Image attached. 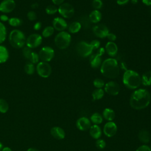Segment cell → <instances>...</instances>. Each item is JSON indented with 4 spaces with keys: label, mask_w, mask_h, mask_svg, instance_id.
<instances>
[{
    "label": "cell",
    "mask_w": 151,
    "mask_h": 151,
    "mask_svg": "<svg viewBox=\"0 0 151 151\" xmlns=\"http://www.w3.org/2000/svg\"><path fill=\"white\" fill-rule=\"evenodd\" d=\"M151 97L149 92L143 88L135 90L130 98V105L134 110H142L150 104Z\"/></svg>",
    "instance_id": "6da1fadb"
},
{
    "label": "cell",
    "mask_w": 151,
    "mask_h": 151,
    "mask_svg": "<svg viewBox=\"0 0 151 151\" xmlns=\"http://www.w3.org/2000/svg\"><path fill=\"white\" fill-rule=\"evenodd\" d=\"M100 72L106 77L114 79L117 78L120 73V68L117 61L109 58L105 60L100 66Z\"/></svg>",
    "instance_id": "7a4b0ae2"
},
{
    "label": "cell",
    "mask_w": 151,
    "mask_h": 151,
    "mask_svg": "<svg viewBox=\"0 0 151 151\" xmlns=\"http://www.w3.org/2000/svg\"><path fill=\"white\" fill-rule=\"evenodd\" d=\"M123 83L127 88L136 89L141 84V77L137 72L132 70H127L123 76Z\"/></svg>",
    "instance_id": "3957f363"
},
{
    "label": "cell",
    "mask_w": 151,
    "mask_h": 151,
    "mask_svg": "<svg viewBox=\"0 0 151 151\" xmlns=\"http://www.w3.org/2000/svg\"><path fill=\"white\" fill-rule=\"evenodd\" d=\"M9 42L12 47L18 49L24 46L26 42V38L21 31L13 29L9 33Z\"/></svg>",
    "instance_id": "277c9868"
},
{
    "label": "cell",
    "mask_w": 151,
    "mask_h": 151,
    "mask_svg": "<svg viewBox=\"0 0 151 151\" xmlns=\"http://www.w3.org/2000/svg\"><path fill=\"white\" fill-rule=\"evenodd\" d=\"M71 40V37L68 32L61 31L55 37L54 42L57 48L61 50H64L70 45Z\"/></svg>",
    "instance_id": "5b68a950"
},
{
    "label": "cell",
    "mask_w": 151,
    "mask_h": 151,
    "mask_svg": "<svg viewBox=\"0 0 151 151\" xmlns=\"http://www.w3.org/2000/svg\"><path fill=\"white\" fill-rule=\"evenodd\" d=\"M76 50L80 57L85 58L91 54L93 49L90 44L85 41H80L76 46Z\"/></svg>",
    "instance_id": "8992f818"
},
{
    "label": "cell",
    "mask_w": 151,
    "mask_h": 151,
    "mask_svg": "<svg viewBox=\"0 0 151 151\" xmlns=\"http://www.w3.org/2000/svg\"><path fill=\"white\" fill-rule=\"evenodd\" d=\"M38 74L42 78H48L51 74L52 68L50 64L47 62H39L36 67Z\"/></svg>",
    "instance_id": "52a82bcc"
},
{
    "label": "cell",
    "mask_w": 151,
    "mask_h": 151,
    "mask_svg": "<svg viewBox=\"0 0 151 151\" xmlns=\"http://www.w3.org/2000/svg\"><path fill=\"white\" fill-rule=\"evenodd\" d=\"M58 12L63 17L65 18H70L74 15V9L70 4L65 2L59 6Z\"/></svg>",
    "instance_id": "ba28073f"
},
{
    "label": "cell",
    "mask_w": 151,
    "mask_h": 151,
    "mask_svg": "<svg viewBox=\"0 0 151 151\" xmlns=\"http://www.w3.org/2000/svg\"><path fill=\"white\" fill-rule=\"evenodd\" d=\"M38 55L41 61L48 63L53 58L54 56V51L51 47L45 46L42 47L40 50Z\"/></svg>",
    "instance_id": "9c48e42d"
},
{
    "label": "cell",
    "mask_w": 151,
    "mask_h": 151,
    "mask_svg": "<svg viewBox=\"0 0 151 151\" xmlns=\"http://www.w3.org/2000/svg\"><path fill=\"white\" fill-rule=\"evenodd\" d=\"M42 37L38 34H32L26 39V45L30 48H35L39 47L42 43Z\"/></svg>",
    "instance_id": "30bf717a"
},
{
    "label": "cell",
    "mask_w": 151,
    "mask_h": 151,
    "mask_svg": "<svg viewBox=\"0 0 151 151\" xmlns=\"http://www.w3.org/2000/svg\"><path fill=\"white\" fill-rule=\"evenodd\" d=\"M119 85L113 81L107 83L104 85V91L111 96H117L120 92Z\"/></svg>",
    "instance_id": "8fae6325"
},
{
    "label": "cell",
    "mask_w": 151,
    "mask_h": 151,
    "mask_svg": "<svg viewBox=\"0 0 151 151\" xmlns=\"http://www.w3.org/2000/svg\"><path fill=\"white\" fill-rule=\"evenodd\" d=\"M93 32L96 37L100 38H104L106 37L107 34L109 33V29L103 24L94 25L93 27Z\"/></svg>",
    "instance_id": "7c38bea8"
},
{
    "label": "cell",
    "mask_w": 151,
    "mask_h": 151,
    "mask_svg": "<svg viewBox=\"0 0 151 151\" xmlns=\"http://www.w3.org/2000/svg\"><path fill=\"white\" fill-rule=\"evenodd\" d=\"M15 8L14 0H3L0 3V11L7 14L11 12Z\"/></svg>",
    "instance_id": "4fadbf2b"
},
{
    "label": "cell",
    "mask_w": 151,
    "mask_h": 151,
    "mask_svg": "<svg viewBox=\"0 0 151 151\" xmlns=\"http://www.w3.org/2000/svg\"><path fill=\"white\" fill-rule=\"evenodd\" d=\"M117 130V125L113 122H109L106 123L103 127V132L104 134L109 137L114 136L116 134Z\"/></svg>",
    "instance_id": "5bb4252c"
},
{
    "label": "cell",
    "mask_w": 151,
    "mask_h": 151,
    "mask_svg": "<svg viewBox=\"0 0 151 151\" xmlns=\"http://www.w3.org/2000/svg\"><path fill=\"white\" fill-rule=\"evenodd\" d=\"M66 21L61 17H56L52 21V27L54 29L60 32L64 31L67 28Z\"/></svg>",
    "instance_id": "9a60e30c"
},
{
    "label": "cell",
    "mask_w": 151,
    "mask_h": 151,
    "mask_svg": "<svg viewBox=\"0 0 151 151\" xmlns=\"http://www.w3.org/2000/svg\"><path fill=\"white\" fill-rule=\"evenodd\" d=\"M76 126L77 129L81 131H87L90 129L91 127V122L88 118L82 117L77 120Z\"/></svg>",
    "instance_id": "2e32d148"
},
{
    "label": "cell",
    "mask_w": 151,
    "mask_h": 151,
    "mask_svg": "<svg viewBox=\"0 0 151 151\" xmlns=\"http://www.w3.org/2000/svg\"><path fill=\"white\" fill-rule=\"evenodd\" d=\"M105 51L109 56L114 57L117 53L118 47L115 42L109 41L105 46Z\"/></svg>",
    "instance_id": "e0dca14e"
},
{
    "label": "cell",
    "mask_w": 151,
    "mask_h": 151,
    "mask_svg": "<svg viewBox=\"0 0 151 151\" xmlns=\"http://www.w3.org/2000/svg\"><path fill=\"white\" fill-rule=\"evenodd\" d=\"M51 134L53 137L57 140H62L65 137L64 130L60 127L55 126L51 129Z\"/></svg>",
    "instance_id": "ac0fdd59"
},
{
    "label": "cell",
    "mask_w": 151,
    "mask_h": 151,
    "mask_svg": "<svg viewBox=\"0 0 151 151\" xmlns=\"http://www.w3.org/2000/svg\"><path fill=\"white\" fill-rule=\"evenodd\" d=\"M90 65L93 68H97L101 65V57L97 54H91L90 55Z\"/></svg>",
    "instance_id": "d6986e66"
},
{
    "label": "cell",
    "mask_w": 151,
    "mask_h": 151,
    "mask_svg": "<svg viewBox=\"0 0 151 151\" xmlns=\"http://www.w3.org/2000/svg\"><path fill=\"white\" fill-rule=\"evenodd\" d=\"M139 140L143 143H148L151 139V136L149 131L145 129L141 130L138 134Z\"/></svg>",
    "instance_id": "ffe728a7"
},
{
    "label": "cell",
    "mask_w": 151,
    "mask_h": 151,
    "mask_svg": "<svg viewBox=\"0 0 151 151\" xmlns=\"http://www.w3.org/2000/svg\"><path fill=\"white\" fill-rule=\"evenodd\" d=\"M89 130H90V134L93 138L95 139H99L101 137V130L98 125L94 124L93 126H91Z\"/></svg>",
    "instance_id": "44dd1931"
},
{
    "label": "cell",
    "mask_w": 151,
    "mask_h": 151,
    "mask_svg": "<svg viewBox=\"0 0 151 151\" xmlns=\"http://www.w3.org/2000/svg\"><path fill=\"white\" fill-rule=\"evenodd\" d=\"M103 117L106 120L112 122L116 117V114L113 109L110 108H106L103 111Z\"/></svg>",
    "instance_id": "7402d4cb"
},
{
    "label": "cell",
    "mask_w": 151,
    "mask_h": 151,
    "mask_svg": "<svg viewBox=\"0 0 151 151\" xmlns=\"http://www.w3.org/2000/svg\"><path fill=\"white\" fill-rule=\"evenodd\" d=\"M101 17H102L101 13L99 10H96V9L91 12L88 16L90 21L91 22L94 24L100 22V20L101 19Z\"/></svg>",
    "instance_id": "603a6c76"
},
{
    "label": "cell",
    "mask_w": 151,
    "mask_h": 151,
    "mask_svg": "<svg viewBox=\"0 0 151 151\" xmlns=\"http://www.w3.org/2000/svg\"><path fill=\"white\" fill-rule=\"evenodd\" d=\"M9 58V52L7 48L0 45V64L5 63Z\"/></svg>",
    "instance_id": "cb8c5ba5"
},
{
    "label": "cell",
    "mask_w": 151,
    "mask_h": 151,
    "mask_svg": "<svg viewBox=\"0 0 151 151\" xmlns=\"http://www.w3.org/2000/svg\"><path fill=\"white\" fill-rule=\"evenodd\" d=\"M141 83L145 86L151 85V70L145 73L141 77Z\"/></svg>",
    "instance_id": "d4e9b609"
},
{
    "label": "cell",
    "mask_w": 151,
    "mask_h": 151,
    "mask_svg": "<svg viewBox=\"0 0 151 151\" xmlns=\"http://www.w3.org/2000/svg\"><path fill=\"white\" fill-rule=\"evenodd\" d=\"M81 28V25L79 22L78 21L73 22L69 25L68 31L70 33L75 34L78 32L80 30Z\"/></svg>",
    "instance_id": "484cf974"
},
{
    "label": "cell",
    "mask_w": 151,
    "mask_h": 151,
    "mask_svg": "<svg viewBox=\"0 0 151 151\" xmlns=\"http://www.w3.org/2000/svg\"><path fill=\"white\" fill-rule=\"evenodd\" d=\"M104 92L102 88H96L92 93V97L93 100H98L103 98Z\"/></svg>",
    "instance_id": "4316f807"
},
{
    "label": "cell",
    "mask_w": 151,
    "mask_h": 151,
    "mask_svg": "<svg viewBox=\"0 0 151 151\" xmlns=\"http://www.w3.org/2000/svg\"><path fill=\"white\" fill-rule=\"evenodd\" d=\"M91 121L94 124H99L103 122V116L99 113H94L91 116Z\"/></svg>",
    "instance_id": "83f0119b"
},
{
    "label": "cell",
    "mask_w": 151,
    "mask_h": 151,
    "mask_svg": "<svg viewBox=\"0 0 151 151\" xmlns=\"http://www.w3.org/2000/svg\"><path fill=\"white\" fill-rule=\"evenodd\" d=\"M54 32V29L52 26H47L44 28L42 32V35L44 38L51 37Z\"/></svg>",
    "instance_id": "f1b7e54d"
},
{
    "label": "cell",
    "mask_w": 151,
    "mask_h": 151,
    "mask_svg": "<svg viewBox=\"0 0 151 151\" xmlns=\"http://www.w3.org/2000/svg\"><path fill=\"white\" fill-rule=\"evenodd\" d=\"M8 23L11 26L13 27H17L20 26L22 24V21L19 18L12 17L9 19Z\"/></svg>",
    "instance_id": "f546056e"
},
{
    "label": "cell",
    "mask_w": 151,
    "mask_h": 151,
    "mask_svg": "<svg viewBox=\"0 0 151 151\" xmlns=\"http://www.w3.org/2000/svg\"><path fill=\"white\" fill-rule=\"evenodd\" d=\"M6 29L5 25L0 22V44H2L6 39Z\"/></svg>",
    "instance_id": "4dcf8cb0"
},
{
    "label": "cell",
    "mask_w": 151,
    "mask_h": 151,
    "mask_svg": "<svg viewBox=\"0 0 151 151\" xmlns=\"http://www.w3.org/2000/svg\"><path fill=\"white\" fill-rule=\"evenodd\" d=\"M24 71L26 74L28 75H32L35 71V67L34 64L29 62L27 63L24 66Z\"/></svg>",
    "instance_id": "1f68e13d"
},
{
    "label": "cell",
    "mask_w": 151,
    "mask_h": 151,
    "mask_svg": "<svg viewBox=\"0 0 151 151\" xmlns=\"http://www.w3.org/2000/svg\"><path fill=\"white\" fill-rule=\"evenodd\" d=\"M9 109V105L6 100L0 99V112L2 113H6Z\"/></svg>",
    "instance_id": "d6a6232c"
},
{
    "label": "cell",
    "mask_w": 151,
    "mask_h": 151,
    "mask_svg": "<svg viewBox=\"0 0 151 151\" xmlns=\"http://www.w3.org/2000/svg\"><path fill=\"white\" fill-rule=\"evenodd\" d=\"M58 11V8L53 5H48L45 8V12L48 15H53Z\"/></svg>",
    "instance_id": "836d02e7"
},
{
    "label": "cell",
    "mask_w": 151,
    "mask_h": 151,
    "mask_svg": "<svg viewBox=\"0 0 151 151\" xmlns=\"http://www.w3.org/2000/svg\"><path fill=\"white\" fill-rule=\"evenodd\" d=\"M32 50H31V48H29L28 47H25L22 48V54L23 55V56L27 58V60H29V57H30V55L32 53Z\"/></svg>",
    "instance_id": "e575fe53"
},
{
    "label": "cell",
    "mask_w": 151,
    "mask_h": 151,
    "mask_svg": "<svg viewBox=\"0 0 151 151\" xmlns=\"http://www.w3.org/2000/svg\"><path fill=\"white\" fill-rule=\"evenodd\" d=\"M39 60H40V57L38 54L37 52L32 51L29 58V62L32 64H37L38 63Z\"/></svg>",
    "instance_id": "d590c367"
},
{
    "label": "cell",
    "mask_w": 151,
    "mask_h": 151,
    "mask_svg": "<svg viewBox=\"0 0 151 151\" xmlns=\"http://www.w3.org/2000/svg\"><path fill=\"white\" fill-rule=\"evenodd\" d=\"M93 85L97 88H101L103 87L104 86V82L101 78H96L93 81Z\"/></svg>",
    "instance_id": "8d00e7d4"
},
{
    "label": "cell",
    "mask_w": 151,
    "mask_h": 151,
    "mask_svg": "<svg viewBox=\"0 0 151 151\" xmlns=\"http://www.w3.org/2000/svg\"><path fill=\"white\" fill-rule=\"evenodd\" d=\"M92 6L96 10H99L103 6V2L101 0H93L92 2Z\"/></svg>",
    "instance_id": "74e56055"
},
{
    "label": "cell",
    "mask_w": 151,
    "mask_h": 151,
    "mask_svg": "<svg viewBox=\"0 0 151 151\" xmlns=\"http://www.w3.org/2000/svg\"><path fill=\"white\" fill-rule=\"evenodd\" d=\"M106 142L103 139H97L96 142V146L99 149H103L106 147Z\"/></svg>",
    "instance_id": "f35d334b"
},
{
    "label": "cell",
    "mask_w": 151,
    "mask_h": 151,
    "mask_svg": "<svg viewBox=\"0 0 151 151\" xmlns=\"http://www.w3.org/2000/svg\"><path fill=\"white\" fill-rule=\"evenodd\" d=\"M27 18L29 20V21H35L37 19V14L33 11H29L27 14Z\"/></svg>",
    "instance_id": "ab89813d"
},
{
    "label": "cell",
    "mask_w": 151,
    "mask_h": 151,
    "mask_svg": "<svg viewBox=\"0 0 151 151\" xmlns=\"http://www.w3.org/2000/svg\"><path fill=\"white\" fill-rule=\"evenodd\" d=\"M90 44L91 45L93 50H96L99 48L100 45V42L97 40H94L90 42Z\"/></svg>",
    "instance_id": "60d3db41"
},
{
    "label": "cell",
    "mask_w": 151,
    "mask_h": 151,
    "mask_svg": "<svg viewBox=\"0 0 151 151\" xmlns=\"http://www.w3.org/2000/svg\"><path fill=\"white\" fill-rule=\"evenodd\" d=\"M136 151H151V149L147 145H142L139 146Z\"/></svg>",
    "instance_id": "b9f144b4"
},
{
    "label": "cell",
    "mask_w": 151,
    "mask_h": 151,
    "mask_svg": "<svg viewBox=\"0 0 151 151\" xmlns=\"http://www.w3.org/2000/svg\"><path fill=\"white\" fill-rule=\"evenodd\" d=\"M106 37L110 40V41L112 42H114L116 40V35L113 33H109Z\"/></svg>",
    "instance_id": "7bdbcfd3"
},
{
    "label": "cell",
    "mask_w": 151,
    "mask_h": 151,
    "mask_svg": "<svg viewBox=\"0 0 151 151\" xmlns=\"http://www.w3.org/2000/svg\"><path fill=\"white\" fill-rule=\"evenodd\" d=\"M41 27H42L41 23L40 22H37L34 25V29L36 31H38L41 28Z\"/></svg>",
    "instance_id": "ee69618b"
},
{
    "label": "cell",
    "mask_w": 151,
    "mask_h": 151,
    "mask_svg": "<svg viewBox=\"0 0 151 151\" xmlns=\"http://www.w3.org/2000/svg\"><path fill=\"white\" fill-rule=\"evenodd\" d=\"M105 49L103 48V47H101V48H100L99 50H98V51H97V54L98 55H99V56H101V55H103L104 53H105Z\"/></svg>",
    "instance_id": "f6af8a7d"
},
{
    "label": "cell",
    "mask_w": 151,
    "mask_h": 151,
    "mask_svg": "<svg viewBox=\"0 0 151 151\" xmlns=\"http://www.w3.org/2000/svg\"><path fill=\"white\" fill-rule=\"evenodd\" d=\"M9 18L7 15H5V14H3V15H0V20L2 22H6V21H8L9 20Z\"/></svg>",
    "instance_id": "bcb514c9"
},
{
    "label": "cell",
    "mask_w": 151,
    "mask_h": 151,
    "mask_svg": "<svg viewBox=\"0 0 151 151\" xmlns=\"http://www.w3.org/2000/svg\"><path fill=\"white\" fill-rule=\"evenodd\" d=\"M130 0H116L117 4L119 5H123L129 2Z\"/></svg>",
    "instance_id": "7dc6e473"
},
{
    "label": "cell",
    "mask_w": 151,
    "mask_h": 151,
    "mask_svg": "<svg viewBox=\"0 0 151 151\" xmlns=\"http://www.w3.org/2000/svg\"><path fill=\"white\" fill-rule=\"evenodd\" d=\"M51 1L54 5H59V6L61 5L63 3H64V0H51Z\"/></svg>",
    "instance_id": "c3c4849f"
},
{
    "label": "cell",
    "mask_w": 151,
    "mask_h": 151,
    "mask_svg": "<svg viewBox=\"0 0 151 151\" xmlns=\"http://www.w3.org/2000/svg\"><path fill=\"white\" fill-rule=\"evenodd\" d=\"M142 2L147 6L151 5V0H142Z\"/></svg>",
    "instance_id": "681fc988"
},
{
    "label": "cell",
    "mask_w": 151,
    "mask_h": 151,
    "mask_svg": "<svg viewBox=\"0 0 151 151\" xmlns=\"http://www.w3.org/2000/svg\"><path fill=\"white\" fill-rule=\"evenodd\" d=\"M38 6H39V5L37 2H34V3L32 4L31 5V7L32 9H37V8H38Z\"/></svg>",
    "instance_id": "f907efd6"
},
{
    "label": "cell",
    "mask_w": 151,
    "mask_h": 151,
    "mask_svg": "<svg viewBox=\"0 0 151 151\" xmlns=\"http://www.w3.org/2000/svg\"><path fill=\"white\" fill-rule=\"evenodd\" d=\"M2 151H12L11 149L8 147H5L2 149Z\"/></svg>",
    "instance_id": "816d5d0a"
},
{
    "label": "cell",
    "mask_w": 151,
    "mask_h": 151,
    "mask_svg": "<svg viewBox=\"0 0 151 151\" xmlns=\"http://www.w3.org/2000/svg\"><path fill=\"white\" fill-rule=\"evenodd\" d=\"M27 151H40L39 150H38V149H35V148H29V149H28V150H27Z\"/></svg>",
    "instance_id": "f5cc1de1"
},
{
    "label": "cell",
    "mask_w": 151,
    "mask_h": 151,
    "mask_svg": "<svg viewBox=\"0 0 151 151\" xmlns=\"http://www.w3.org/2000/svg\"><path fill=\"white\" fill-rule=\"evenodd\" d=\"M130 1H131L132 3V4H137V1H138V0H130Z\"/></svg>",
    "instance_id": "db71d44e"
},
{
    "label": "cell",
    "mask_w": 151,
    "mask_h": 151,
    "mask_svg": "<svg viewBox=\"0 0 151 151\" xmlns=\"http://www.w3.org/2000/svg\"><path fill=\"white\" fill-rule=\"evenodd\" d=\"M2 148V143H1V142H0V151L1 150Z\"/></svg>",
    "instance_id": "11a10c76"
},
{
    "label": "cell",
    "mask_w": 151,
    "mask_h": 151,
    "mask_svg": "<svg viewBox=\"0 0 151 151\" xmlns=\"http://www.w3.org/2000/svg\"><path fill=\"white\" fill-rule=\"evenodd\" d=\"M0 12H1V11H0Z\"/></svg>",
    "instance_id": "9f6ffc18"
}]
</instances>
